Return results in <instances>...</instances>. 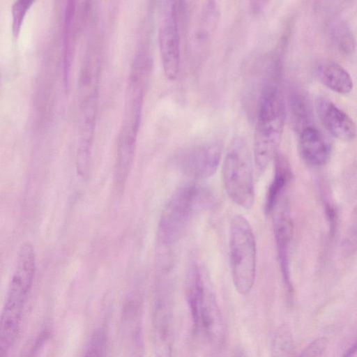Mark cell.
<instances>
[{"instance_id": "obj_22", "label": "cell", "mask_w": 357, "mask_h": 357, "mask_svg": "<svg viewBox=\"0 0 357 357\" xmlns=\"http://www.w3.org/2000/svg\"><path fill=\"white\" fill-rule=\"evenodd\" d=\"M357 352V342L349 347L341 357H353Z\"/></svg>"}, {"instance_id": "obj_23", "label": "cell", "mask_w": 357, "mask_h": 357, "mask_svg": "<svg viewBox=\"0 0 357 357\" xmlns=\"http://www.w3.org/2000/svg\"><path fill=\"white\" fill-rule=\"evenodd\" d=\"M231 357H247V354L243 348L239 347L234 351Z\"/></svg>"}, {"instance_id": "obj_3", "label": "cell", "mask_w": 357, "mask_h": 357, "mask_svg": "<svg viewBox=\"0 0 357 357\" xmlns=\"http://www.w3.org/2000/svg\"><path fill=\"white\" fill-rule=\"evenodd\" d=\"M225 190L230 199L249 209L255 201L252 155L247 142L236 137L229 143L222 167Z\"/></svg>"}, {"instance_id": "obj_5", "label": "cell", "mask_w": 357, "mask_h": 357, "mask_svg": "<svg viewBox=\"0 0 357 357\" xmlns=\"http://www.w3.org/2000/svg\"><path fill=\"white\" fill-rule=\"evenodd\" d=\"M163 3L158 31L159 48L164 73L167 79L174 81L178 76L181 63L179 5L174 1Z\"/></svg>"}, {"instance_id": "obj_19", "label": "cell", "mask_w": 357, "mask_h": 357, "mask_svg": "<svg viewBox=\"0 0 357 357\" xmlns=\"http://www.w3.org/2000/svg\"><path fill=\"white\" fill-rule=\"evenodd\" d=\"M34 3L33 1L18 0L12 6V31L13 36L17 38L23 23L27 11Z\"/></svg>"}, {"instance_id": "obj_2", "label": "cell", "mask_w": 357, "mask_h": 357, "mask_svg": "<svg viewBox=\"0 0 357 357\" xmlns=\"http://www.w3.org/2000/svg\"><path fill=\"white\" fill-rule=\"evenodd\" d=\"M229 251L234 285L240 294H247L255 280L257 250L251 226L241 215L230 221Z\"/></svg>"}, {"instance_id": "obj_11", "label": "cell", "mask_w": 357, "mask_h": 357, "mask_svg": "<svg viewBox=\"0 0 357 357\" xmlns=\"http://www.w3.org/2000/svg\"><path fill=\"white\" fill-rule=\"evenodd\" d=\"M219 8L215 1L202 2L198 8L192 29V39L199 48L208 44L217 27Z\"/></svg>"}, {"instance_id": "obj_21", "label": "cell", "mask_w": 357, "mask_h": 357, "mask_svg": "<svg viewBox=\"0 0 357 357\" xmlns=\"http://www.w3.org/2000/svg\"><path fill=\"white\" fill-rule=\"evenodd\" d=\"M344 243L345 245L344 249L347 251L357 250V206L353 213Z\"/></svg>"}, {"instance_id": "obj_9", "label": "cell", "mask_w": 357, "mask_h": 357, "mask_svg": "<svg viewBox=\"0 0 357 357\" xmlns=\"http://www.w3.org/2000/svg\"><path fill=\"white\" fill-rule=\"evenodd\" d=\"M299 149L303 160L309 165L320 166L325 164L330 154V147L321 132L312 126L301 130Z\"/></svg>"}, {"instance_id": "obj_13", "label": "cell", "mask_w": 357, "mask_h": 357, "mask_svg": "<svg viewBox=\"0 0 357 357\" xmlns=\"http://www.w3.org/2000/svg\"><path fill=\"white\" fill-rule=\"evenodd\" d=\"M319 76L322 83L331 90L341 94L350 93L353 80L349 73L335 61H325L319 66Z\"/></svg>"}, {"instance_id": "obj_12", "label": "cell", "mask_w": 357, "mask_h": 357, "mask_svg": "<svg viewBox=\"0 0 357 357\" xmlns=\"http://www.w3.org/2000/svg\"><path fill=\"white\" fill-rule=\"evenodd\" d=\"M275 170L271 183L268 188L264 202L266 214L273 213L280 201L289 180L290 167L287 158L278 152L274 158Z\"/></svg>"}, {"instance_id": "obj_14", "label": "cell", "mask_w": 357, "mask_h": 357, "mask_svg": "<svg viewBox=\"0 0 357 357\" xmlns=\"http://www.w3.org/2000/svg\"><path fill=\"white\" fill-rule=\"evenodd\" d=\"M75 1H70L66 6L63 25V74L65 85L69 82L75 35Z\"/></svg>"}, {"instance_id": "obj_4", "label": "cell", "mask_w": 357, "mask_h": 357, "mask_svg": "<svg viewBox=\"0 0 357 357\" xmlns=\"http://www.w3.org/2000/svg\"><path fill=\"white\" fill-rule=\"evenodd\" d=\"M206 195L199 185L185 183L172 195L165 206L158 224V238L165 246L176 242L188 225Z\"/></svg>"}, {"instance_id": "obj_24", "label": "cell", "mask_w": 357, "mask_h": 357, "mask_svg": "<svg viewBox=\"0 0 357 357\" xmlns=\"http://www.w3.org/2000/svg\"><path fill=\"white\" fill-rule=\"evenodd\" d=\"M356 340H357V339H356Z\"/></svg>"}, {"instance_id": "obj_8", "label": "cell", "mask_w": 357, "mask_h": 357, "mask_svg": "<svg viewBox=\"0 0 357 357\" xmlns=\"http://www.w3.org/2000/svg\"><path fill=\"white\" fill-rule=\"evenodd\" d=\"M317 109L326 129L335 137L343 141L354 140L357 136V127L344 111L325 99L317 101Z\"/></svg>"}, {"instance_id": "obj_6", "label": "cell", "mask_w": 357, "mask_h": 357, "mask_svg": "<svg viewBox=\"0 0 357 357\" xmlns=\"http://www.w3.org/2000/svg\"><path fill=\"white\" fill-rule=\"evenodd\" d=\"M223 144L220 141H211L194 146L182 153L177 159L179 169L195 180L213 176L222 156Z\"/></svg>"}, {"instance_id": "obj_20", "label": "cell", "mask_w": 357, "mask_h": 357, "mask_svg": "<svg viewBox=\"0 0 357 357\" xmlns=\"http://www.w3.org/2000/svg\"><path fill=\"white\" fill-rule=\"evenodd\" d=\"M326 347V340L324 337H319L311 342L295 357H322Z\"/></svg>"}, {"instance_id": "obj_16", "label": "cell", "mask_w": 357, "mask_h": 357, "mask_svg": "<svg viewBox=\"0 0 357 357\" xmlns=\"http://www.w3.org/2000/svg\"><path fill=\"white\" fill-rule=\"evenodd\" d=\"M271 357H295L292 336L285 325L281 326L275 335Z\"/></svg>"}, {"instance_id": "obj_1", "label": "cell", "mask_w": 357, "mask_h": 357, "mask_svg": "<svg viewBox=\"0 0 357 357\" xmlns=\"http://www.w3.org/2000/svg\"><path fill=\"white\" fill-rule=\"evenodd\" d=\"M274 78L272 77L264 84L258 104L253 153L259 174L266 169L278 152L284 126V103Z\"/></svg>"}, {"instance_id": "obj_17", "label": "cell", "mask_w": 357, "mask_h": 357, "mask_svg": "<svg viewBox=\"0 0 357 357\" xmlns=\"http://www.w3.org/2000/svg\"><path fill=\"white\" fill-rule=\"evenodd\" d=\"M107 335L102 328L96 329L92 334L83 357H105Z\"/></svg>"}, {"instance_id": "obj_15", "label": "cell", "mask_w": 357, "mask_h": 357, "mask_svg": "<svg viewBox=\"0 0 357 357\" xmlns=\"http://www.w3.org/2000/svg\"><path fill=\"white\" fill-rule=\"evenodd\" d=\"M330 30L332 40L340 52L347 55L354 52L356 40L351 29L345 22H335L332 24Z\"/></svg>"}, {"instance_id": "obj_18", "label": "cell", "mask_w": 357, "mask_h": 357, "mask_svg": "<svg viewBox=\"0 0 357 357\" xmlns=\"http://www.w3.org/2000/svg\"><path fill=\"white\" fill-rule=\"evenodd\" d=\"M305 98L301 94L296 93L291 99V107L293 112V116L296 123L301 126V129L307 126V121L310 117V111L308 105L305 102Z\"/></svg>"}, {"instance_id": "obj_10", "label": "cell", "mask_w": 357, "mask_h": 357, "mask_svg": "<svg viewBox=\"0 0 357 357\" xmlns=\"http://www.w3.org/2000/svg\"><path fill=\"white\" fill-rule=\"evenodd\" d=\"M169 310L158 301L155 306L153 320V344L155 357H172Z\"/></svg>"}, {"instance_id": "obj_7", "label": "cell", "mask_w": 357, "mask_h": 357, "mask_svg": "<svg viewBox=\"0 0 357 357\" xmlns=\"http://www.w3.org/2000/svg\"><path fill=\"white\" fill-rule=\"evenodd\" d=\"M273 231L278 261L284 284L291 291L289 274V252L292 238V223L289 210L284 202L280 201L274 211Z\"/></svg>"}]
</instances>
